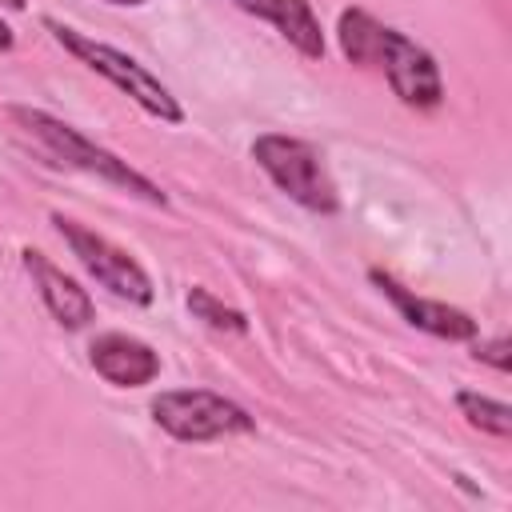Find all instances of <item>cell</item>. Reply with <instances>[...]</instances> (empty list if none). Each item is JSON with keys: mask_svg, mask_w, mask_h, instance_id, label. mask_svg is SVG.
<instances>
[{"mask_svg": "<svg viewBox=\"0 0 512 512\" xmlns=\"http://www.w3.org/2000/svg\"><path fill=\"white\" fill-rule=\"evenodd\" d=\"M104 4H116V8H140V4H148V0H104Z\"/></svg>", "mask_w": 512, "mask_h": 512, "instance_id": "obj_15", "label": "cell"}, {"mask_svg": "<svg viewBox=\"0 0 512 512\" xmlns=\"http://www.w3.org/2000/svg\"><path fill=\"white\" fill-rule=\"evenodd\" d=\"M12 44H16V32L8 20H0V52H12Z\"/></svg>", "mask_w": 512, "mask_h": 512, "instance_id": "obj_14", "label": "cell"}, {"mask_svg": "<svg viewBox=\"0 0 512 512\" xmlns=\"http://www.w3.org/2000/svg\"><path fill=\"white\" fill-rule=\"evenodd\" d=\"M336 44L348 64L380 72L392 96L404 108L416 112H436L444 104V80L428 48H420L412 36L400 28L376 20L364 8H344L336 16Z\"/></svg>", "mask_w": 512, "mask_h": 512, "instance_id": "obj_1", "label": "cell"}, {"mask_svg": "<svg viewBox=\"0 0 512 512\" xmlns=\"http://www.w3.org/2000/svg\"><path fill=\"white\" fill-rule=\"evenodd\" d=\"M472 356L492 364L496 372H508V340L496 336V340H472Z\"/></svg>", "mask_w": 512, "mask_h": 512, "instance_id": "obj_13", "label": "cell"}, {"mask_svg": "<svg viewBox=\"0 0 512 512\" xmlns=\"http://www.w3.org/2000/svg\"><path fill=\"white\" fill-rule=\"evenodd\" d=\"M152 420L180 444H208L256 432V420L236 400L212 388H172L152 396Z\"/></svg>", "mask_w": 512, "mask_h": 512, "instance_id": "obj_5", "label": "cell"}, {"mask_svg": "<svg viewBox=\"0 0 512 512\" xmlns=\"http://www.w3.org/2000/svg\"><path fill=\"white\" fill-rule=\"evenodd\" d=\"M44 28L52 32V40L68 56H76L84 68H92L96 76H104L128 100H136L152 120H160V124H184V108L172 96V88L160 76H152L136 56H128V52H120V48H112V44H104V40H96V36L64 24V20H56V16H44Z\"/></svg>", "mask_w": 512, "mask_h": 512, "instance_id": "obj_3", "label": "cell"}, {"mask_svg": "<svg viewBox=\"0 0 512 512\" xmlns=\"http://www.w3.org/2000/svg\"><path fill=\"white\" fill-rule=\"evenodd\" d=\"M188 312L200 320V324H208V328H216V332H232V336H244L248 332V316L240 312V308H228L224 300H216L208 288H188Z\"/></svg>", "mask_w": 512, "mask_h": 512, "instance_id": "obj_12", "label": "cell"}, {"mask_svg": "<svg viewBox=\"0 0 512 512\" xmlns=\"http://www.w3.org/2000/svg\"><path fill=\"white\" fill-rule=\"evenodd\" d=\"M52 224H56V232L64 236L68 252L80 260V268H84L100 288H108L112 296H120V300H128V304H140V308H148V304L156 300L152 276H148V272L140 268V260L128 256L120 244H112L108 236L84 228V224L72 220V216H60V212H52Z\"/></svg>", "mask_w": 512, "mask_h": 512, "instance_id": "obj_6", "label": "cell"}, {"mask_svg": "<svg viewBox=\"0 0 512 512\" xmlns=\"http://www.w3.org/2000/svg\"><path fill=\"white\" fill-rule=\"evenodd\" d=\"M456 408L460 416L484 432V436H496V440H508L512 436V408L496 396H484V392H472V388H460L456 392Z\"/></svg>", "mask_w": 512, "mask_h": 512, "instance_id": "obj_11", "label": "cell"}, {"mask_svg": "<svg viewBox=\"0 0 512 512\" xmlns=\"http://www.w3.org/2000/svg\"><path fill=\"white\" fill-rule=\"evenodd\" d=\"M8 112H12V120H16L28 136H36L40 148H48L60 164L80 168V172H88V176H96V180H104V184H112V188H120V192H128V196H140L144 204H156V208L168 204V196H164L160 184H152L144 172H136L128 160H120V156L108 152L104 144L88 140L84 132H76L72 124L56 120V116H48V112H40V108H24V104H12Z\"/></svg>", "mask_w": 512, "mask_h": 512, "instance_id": "obj_2", "label": "cell"}, {"mask_svg": "<svg viewBox=\"0 0 512 512\" xmlns=\"http://www.w3.org/2000/svg\"><path fill=\"white\" fill-rule=\"evenodd\" d=\"M232 4L256 20H268L300 56L324 60V52H328L324 28H320V16L312 12L308 0H232Z\"/></svg>", "mask_w": 512, "mask_h": 512, "instance_id": "obj_10", "label": "cell"}, {"mask_svg": "<svg viewBox=\"0 0 512 512\" xmlns=\"http://www.w3.org/2000/svg\"><path fill=\"white\" fill-rule=\"evenodd\" d=\"M0 4H4V8H12V12H20V8H24V0H0Z\"/></svg>", "mask_w": 512, "mask_h": 512, "instance_id": "obj_16", "label": "cell"}, {"mask_svg": "<svg viewBox=\"0 0 512 512\" xmlns=\"http://www.w3.org/2000/svg\"><path fill=\"white\" fill-rule=\"evenodd\" d=\"M20 264H24V272L32 276L36 296L44 300L48 316H52L60 328L80 332V328L92 324L96 304H92V296H88L64 268H56V264H52L44 252H36V248H20Z\"/></svg>", "mask_w": 512, "mask_h": 512, "instance_id": "obj_8", "label": "cell"}, {"mask_svg": "<svg viewBox=\"0 0 512 512\" xmlns=\"http://www.w3.org/2000/svg\"><path fill=\"white\" fill-rule=\"evenodd\" d=\"M368 280L392 300V308L420 332L436 336V340H452V344H464V340H476V320L464 312V308H452L444 300H428V296H416L412 288H404L392 272L384 268H368Z\"/></svg>", "mask_w": 512, "mask_h": 512, "instance_id": "obj_7", "label": "cell"}, {"mask_svg": "<svg viewBox=\"0 0 512 512\" xmlns=\"http://www.w3.org/2000/svg\"><path fill=\"white\" fill-rule=\"evenodd\" d=\"M252 160L260 164V172L300 208L316 212V216H336L340 212V192L336 180L324 164V152L300 136H284V132H264L252 140Z\"/></svg>", "mask_w": 512, "mask_h": 512, "instance_id": "obj_4", "label": "cell"}, {"mask_svg": "<svg viewBox=\"0 0 512 512\" xmlns=\"http://www.w3.org/2000/svg\"><path fill=\"white\" fill-rule=\"evenodd\" d=\"M88 364L112 388H144L160 376V352L128 332H100L88 344Z\"/></svg>", "mask_w": 512, "mask_h": 512, "instance_id": "obj_9", "label": "cell"}]
</instances>
